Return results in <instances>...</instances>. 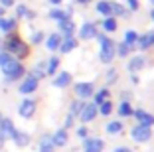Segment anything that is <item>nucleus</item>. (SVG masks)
Masks as SVG:
<instances>
[{"instance_id":"72a5a7b5","label":"nucleus","mask_w":154,"mask_h":152,"mask_svg":"<svg viewBox=\"0 0 154 152\" xmlns=\"http://www.w3.org/2000/svg\"><path fill=\"white\" fill-rule=\"evenodd\" d=\"M44 69H45V67H44V65L40 63V65H36V67H34V71L30 73V75H32L34 79H42V77L45 75V71H44Z\"/></svg>"},{"instance_id":"4c0bfd02","label":"nucleus","mask_w":154,"mask_h":152,"mask_svg":"<svg viewBox=\"0 0 154 152\" xmlns=\"http://www.w3.org/2000/svg\"><path fill=\"white\" fill-rule=\"evenodd\" d=\"M42 42H44V32H34L32 44H42Z\"/></svg>"},{"instance_id":"4be33fe9","label":"nucleus","mask_w":154,"mask_h":152,"mask_svg":"<svg viewBox=\"0 0 154 152\" xmlns=\"http://www.w3.org/2000/svg\"><path fill=\"white\" fill-rule=\"evenodd\" d=\"M97 12H99L101 16H105V18L111 16V2L109 0H99V2H97Z\"/></svg>"},{"instance_id":"f8f14e48","label":"nucleus","mask_w":154,"mask_h":152,"mask_svg":"<svg viewBox=\"0 0 154 152\" xmlns=\"http://www.w3.org/2000/svg\"><path fill=\"white\" fill-rule=\"evenodd\" d=\"M150 45H154V30L152 32H146L144 36H138L134 48H138V49H148Z\"/></svg>"},{"instance_id":"de8ad7c7","label":"nucleus","mask_w":154,"mask_h":152,"mask_svg":"<svg viewBox=\"0 0 154 152\" xmlns=\"http://www.w3.org/2000/svg\"><path fill=\"white\" fill-rule=\"evenodd\" d=\"M2 144H4V136H2V132H0V148H2Z\"/></svg>"},{"instance_id":"c9c22d12","label":"nucleus","mask_w":154,"mask_h":152,"mask_svg":"<svg viewBox=\"0 0 154 152\" xmlns=\"http://www.w3.org/2000/svg\"><path fill=\"white\" fill-rule=\"evenodd\" d=\"M26 14H28V6L26 4L16 6V16H18V18H26Z\"/></svg>"},{"instance_id":"f03ea898","label":"nucleus","mask_w":154,"mask_h":152,"mask_svg":"<svg viewBox=\"0 0 154 152\" xmlns=\"http://www.w3.org/2000/svg\"><path fill=\"white\" fill-rule=\"evenodd\" d=\"M4 51H8L12 57H16V59H24V57H28V54H30V45L28 44H24L22 40H20L18 36H10L8 40L4 42Z\"/></svg>"},{"instance_id":"7c9ffc66","label":"nucleus","mask_w":154,"mask_h":152,"mask_svg":"<svg viewBox=\"0 0 154 152\" xmlns=\"http://www.w3.org/2000/svg\"><path fill=\"white\" fill-rule=\"evenodd\" d=\"M107 132H109V134H119V132H122V123H121V121H111L109 125H107Z\"/></svg>"},{"instance_id":"b1692460","label":"nucleus","mask_w":154,"mask_h":152,"mask_svg":"<svg viewBox=\"0 0 154 152\" xmlns=\"http://www.w3.org/2000/svg\"><path fill=\"white\" fill-rule=\"evenodd\" d=\"M109 97H111V91L107 89V87H103L101 91H97V93H95V101H93V103L101 105V103H105V101H109Z\"/></svg>"},{"instance_id":"58836bf2","label":"nucleus","mask_w":154,"mask_h":152,"mask_svg":"<svg viewBox=\"0 0 154 152\" xmlns=\"http://www.w3.org/2000/svg\"><path fill=\"white\" fill-rule=\"evenodd\" d=\"M87 132H89V130H87L85 126H79V129H77V136H79V138H87Z\"/></svg>"},{"instance_id":"f704fd0d","label":"nucleus","mask_w":154,"mask_h":152,"mask_svg":"<svg viewBox=\"0 0 154 152\" xmlns=\"http://www.w3.org/2000/svg\"><path fill=\"white\" fill-rule=\"evenodd\" d=\"M83 105H85L83 101H73V103H71V113H69V115H75V116H77L79 113H81Z\"/></svg>"},{"instance_id":"39448f33","label":"nucleus","mask_w":154,"mask_h":152,"mask_svg":"<svg viewBox=\"0 0 154 152\" xmlns=\"http://www.w3.org/2000/svg\"><path fill=\"white\" fill-rule=\"evenodd\" d=\"M97 113H99V109H97L95 103H87V105H83L81 113H79V119H81L83 125H87V123H91L97 116Z\"/></svg>"},{"instance_id":"aec40b11","label":"nucleus","mask_w":154,"mask_h":152,"mask_svg":"<svg viewBox=\"0 0 154 152\" xmlns=\"http://www.w3.org/2000/svg\"><path fill=\"white\" fill-rule=\"evenodd\" d=\"M144 67V55H134V57L128 61V71H138V69H142Z\"/></svg>"},{"instance_id":"a878e982","label":"nucleus","mask_w":154,"mask_h":152,"mask_svg":"<svg viewBox=\"0 0 154 152\" xmlns=\"http://www.w3.org/2000/svg\"><path fill=\"white\" fill-rule=\"evenodd\" d=\"M14 28H16V20L14 18H4V16H2V18H0V30L2 32H12Z\"/></svg>"},{"instance_id":"5701e85b","label":"nucleus","mask_w":154,"mask_h":152,"mask_svg":"<svg viewBox=\"0 0 154 152\" xmlns=\"http://www.w3.org/2000/svg\"><path fill=\"white\" fill-rule=\"evenodd\" d=\"M111 16H128V10L119 2H111Z\"/></svg>"},{"instance_id":"393cba45","label":"nucleus","mask_w":154,"mask_h":152,"mask_svg":"<svg viewBox=\"0 0 154 152\" xmlns=\"http://www.w3.org/2000/svg\"><path fill=\"white\" fill-rule=\"evenodd\" d=\"M12 140L18 146H26L28 142H30V136H28V132H20V130H16V134L12 136Z\"/></svg>"},{"instance_id":"f257e3e1","label":"nucleus","mask_w":154,"mask_h":152,"mask_svg":"<svg viewBox=\"0 0 154 152\" xmlns=\"http://www.w3.org/2000/svg\"><path fill=\"white\" fill-rule=\"evenodd\" d=\"M0 69H2V73L6 75V79H10V81L20 79V77L26 73V69H24V65L20 63V59L12 57V55H8L6 59L0 61Z\"/></svg>"},{"instance_id":"c85d7f7f","label":"nucleus","mask_w":154,"mask_h":152,"mask_svg":"<svg viewBox=\"0 0 154 152\" xmlns=\"http://www.w3.org/2000/svg\"><path fill=\"white\" fill-rule=\"evenodd\" d=\"M136 40H138V34H136L134 30H128L127 34H125V44H127V45H131V49L136 45Z\"/></svg>"},{"instance_id":"423d86ee","label":"nucleus","mask_w":154,"mask_h":152,"mask_svg":"<svg viewBox=\"0 0 154 152\" xmlns=\"http://www.w3.org/2000/svg\"><path fill=\"white\" fill-rule=\"evenodd\" d=\"M18 113H20L22 119H30V116L36 113V101H34V99H24L20 109H18Z\"/></svg>"},{"instance_id":"2f4dec72","label":"nucleus","mask_w":154,"mask_h":152,"mask_svg":"<svg viewBox=\"0 0 154 152\" xmlns=\"http://www.w3.org/2000/svg\"><path fill=\"white\" fill-rule=\"evenodd\" d=\"M119 115L121 116H131L132 115V109H131V103H128V101H121V105H119Z\"/></svg>"},{"instance_id":"6e6552de","label":"nucleus","mask_w":154,"mask_h":152,"mask_svg":"<svg viewBox=\"0 0 154 152\" xmlns=\"http://www.w3.org/2000/svg\"><path fill=\"white\" fill-rule=\"evenodd\" d=\"M132 115H134V119L138 121V125H144V126H152V125H154V116L148 115L146 111H142V109H136V111H132Z\"/></svg>"},{"instance_id":"c03bdc74","label":"nucleus","mask_w":154,"mask_h":152,"mask_svg":"<svg viewBox=\"0 0 154 152\" xmlns=\"http://www.w3.org/2000/svg\"><path fill=\"white\" fill-rule=\"evenodd\" d=\"M61 2L63 0H50V4H54V6H61Z\"/></svg>"},{"instance_id":"09e8293b","label":"nucleus","mask_w":154,"mask_h":152,"mask_svg":"<svg viewBox=\"0 0 154 152\" xmlns=\"http://www.w3.org/2000/svg\"><path fill=\"white\" fill-rule=\"evenodd\" d=\"M4 10H6V8H2V6H0V18L4 16Z\"/></svg>"},{"instance_id":"37998d69","label":"nucleus","mask_w":154,"mask_h":152,"mask_svg":"<svg viewBox=\"0 0 154 152\" xmlns=\"http://www.w3.org/2000/svg\"><path fill=\"white\" fill-rule=\"evenodd\" d=\"M26 18H28V20H34V18H36V12H32V10H28Z\"/></svg>"},{"instance_id":"473e14b6","label":"nucleus","mask_w":154,"mask_h":152,"mask_svg":"<svg viewBox=\"0 0 154 152\" xmlns=\"http://www.w3.org/2000/svg\"><path fill=\"white\" fill-rule=\"evenodd\" d=\"M97 109H99V113H101V115L109 116V115H111V111H113V103H111V101H105V103L97 105Z\"/></svg>"},{"instance_id":"412c9836","label":"nucleus","mask_w":154,"mask_h":152,"mask_svg":"<svg viewBox=\"0 0 154 152\" xmlns=\"http://www.w3.org/2000/svg\"><path fill=\"white\" fill-rule=\"evenodd\" d=\"M101 26H103L105 32L113 34V32H117V20H115V16H107V18L101 22Z\"/></svg>"},{"instance_id":"ddd939ff","label":"nucleus","mask_w":154,"mask_h":152,"mask_svg":"<svg viewBox=\"0 0 154 152\" xmlns=\"http://www.w3.org/2000/svg\"><path fill=\"white\" fill-rule=\"evenodd\" d=\"M36 89H38V79H34L32 75H28L26 79H24V83L20 85V93H22V95H30V93H34Z\"/></svg>"},{"instance_id":"dca6fc26","label":"nucleus","mask_w":154,"mask_h":152,"mask_svg":"<svg viewBox=\"0 0 154 152\" xmlns=\"http://www.w3.org/2000/svg\"><path fill=\"white\" fill-rule=\"evenodd\" d=\"M69 83H71V73H67V71L55 73V77H54V85L55 87H67Z\"/></svg>"},{"instance_id":"8fccbe9b","label":"nucleus","mask_w":154,"mask_h":152,"mask_svg":"<svg viewBox=\"0 0 154 152\" xmlns=\"http://www.w3.org/2000/svg\"><path fill=\"white\" fill-rule=\"evenodd\" d=\"M150 18H152V22H154V8L150 10Z\"/></svg>"},{"instance_id":"cd10ccee","label":"nucleus","mask_w":154,"mask_h":152,"mask_svg":"<svg viewBox=\"0 0 154 152\" xmlns=\"http://www.w3.org/2000/svg\"><path fill=\"white\" fill-rule=\"evenodd\" d=\"M128 54H131V45H127L125 42H121L119 45H115V55H119V57H127Z\"/></svg>"},{"instance_id":"4468645a","label":"nucleus","mask_w":154,"mask_h":152,"mask_svg":"<svg viewBox=\"0 0 154 152\" xmlns=\"http://www.w3.org/2000/svg\"><path fill=\"white\" fill-rule=\"evenodd\" d=\"M77 48V40L73 36H65V38H61V44H59V51L61 54H69L71 49H75Z\"/></svg>"},{"instance_id":"79ce46f5","label":"nucleus","mask_w":154,"mask_h":152,"mask_svg":"<svg viewBox=\"0 0 154 152\" xmlns=\"http://www.w3.org/2000/svg\"><path fill=\"white\" fill-rule=\"evenodd\" d=\"M73 125V115H67V119H65V126H71Z\"/></svg>"},{"instance_id":"1a4fd4ad","label":"nucleus","mask_w":154,"mask_h":152,"mask_svg":"<svg viewBox=\"0 0 154 152\" xmlns=\"http://www.w3.org/2000/svg\"><path fill=\"white\" fill-rule=\"evenodd\" d=\"M57 28H59V32L63 34V38L65 36H73V34H75V22H73L71 18L59 20V22H57Z\"/></svg>"},{"instance_id":"a18cd8bd","label":"nucleus","mask_w":154,"mask_h":152,"mask_svg":"<svg viewBox=\"0 0 154 152\" xmlns=\"http://www.w3.org/2000/svg\"><path fill=\"white\" fill-rule=\"evenodd\" d=\"M115 152H131V150H128V148H125V146H121V148H117Z\"/></svg>"},{"instance_id":"2eb2a0df","label":"nucleus","mask_w":154,"mask_h":152,"mask_svg":"<svg viewBox=\"0 0 154 152\" xmlns=\"http://www.w3.org/2000/svg\"><path fill=\"white\" fill-rule=\"evenodd\" d=\"M105 144L101 138H85V152H103Z\"/></svg>"},{"instance_id":"49530a36","label":"nucleus","mask_w":154,"mask_h":152,"mask_svg":"<svg viewBox=\"0 0 154 152\" xmlns=\"http://www.w3.org/2000/svg\"><path fill=\"white\" fill-rule=\"evenodd\" d=\"M75 2H79V4H89L91 0H75Z\"/></svg>"},{"instance_id":"c756f323","label":"nucleus","mask_w":154,"mask_h":152,"mask_svg":"<svg viewBox=\"0 0 154 152\" xmlns=\"http://www.w3.org/2000/svg\"><path fill=\"white\" fill-rule=\"evenodd\" d=\"M54 142H51V138L50 136H44L42 138V142H40V152H54Z\"/></svg>"},{"instance_id":"ea45409f","label":"nucleus","mask_w":154,"mask_h":152,"mask_svg":"<svg viewBox=\"0 0 154 152\" xmlns=\"http://www.w3.org/2000/svg\"><path fill=\"white\" fill-rule=\"evenodd\" d=\"M115 79H117V71H115V69H109V77H107V83H113Z\"/></svg>"},{"instance_id":"6ab92c4d","label":"nucleus","mask_w":154,"mask_h":152,"mask_svg":"<svg viewBox=\"0 0 154 152\" xmlns=\"http://www.w3.org/2000/svg\"><path fill=\"white\" fill-rule=\"evenodd\" d=\"M59 44H61V36H59L57 32H55V34H50L48 40H45V48L51 49V51H55V49L59 48Z\"/></svg>"},{"instance_id":"9d476101","label":"nucleus","mask_w":154,"mask_h":152,"mask_svg":"<svg viewBox=\"0 0 154 152\" xmlns=\"http://www.w3.org/2000/svg\"><path fill=\"white\" fill-rule=\"evenodd\" d=\"M75 93L79 95L81 99L91 97V95L95 93V89H93V83H87V81H83V83H75Z\"/></svg>"},{"instance_id":"bb28decb","label":"nucleus","mask_w":154,"mask_h":152,"mask_svg":"<svg viewBox=\"0 0 154 152\" xmlns=\"http://www.w3.org/2000/svg\"><path fill=\"white\" fill-rule=\"evenodd\" d=\"M57 67H59V57H50L48 65H45V73H50V75H55L57 73Z\"/></svg>"},{"instance_id":"0eeeda50","label":"nucleus","mask_w":154,"mask_h":152,"mask_svg":"<svg viewBox=\"0 0 154 152\" xmlns=\"http://www.w3.org/2000/svg\"><path fill=\"white\" fill-rule=\"evenodd\" d=\"M97 36V26L95 22H85L81 26V30H79V38L81 40H91V38Z\"/></svg>"},{"instance_id":"f3484780","label":"nucleus","mask_w":154,"mask_h":152,"mask_svg":"<svg viewBox=\"0 0 154 152\" xmlns=\"http://www.w3.org/2000/svg\"><path fill=\"white\" fill-rule=\"evenodd\" d=\"M67 140H69V136H67V130H65V129H59L57 132L51 136L54 146H65V144H67Z\"/></svg>"},{"instance_id":"a19ab883","label":"nucleus","mask_w":154,"mask_h":152,"mask_svg":"<svg viewBox=\"0 0 154 152\" xmlns=\"http://www.w3.org/2000/svg\"><path fill=\"white\" fill-rule=\"evenodd\" d=\"M0 6H2V8H12L14 0H0Z\"/></svg>"},{"instance_id":"e433bc0d","label":"nucleus","mask_w":154,"mask_h":152,"mask_svg":"<svg viewBox=\"0 0 154 152\" xmlns=\"http://www.w3.org/2000/svg\"><path fill=\"white\" fill-rule=\"evenodd\" d=\"M127 4H128V10H131V12H136V10L140 8V2H138V0H127Z\"/></svg>"},{"instance_id":"3c124183","label":"nucleus","mask_w":154,"mask_h":152,"mask_svg":"<svg viewBox=\"0 0 154 152\" xmlns=\"http://www.w3.org/2000/svg\"><path fill=\"white\" fill-rule=\"evenodd\" d=\"M150 2H152V4H154V0H150Z\"/></svg>"},{"instance_id":"9b49d317","label":"nucleus","mask_w":154,"mask_h":152,"mask_svg":"<svg viewBox=\"0 0 154 152\" xmlns=\"http://www.w3.org/2000/svg\"><path fill=\"white\" fill-rule=\"evenodd\" d=\"M0 132H2L4 138H12L14 134H16V126H14V123L10 119H2L0 121Z\"/></svg>"},{"instance_id":"7ed1b4c3","label":"nucleus","mask_w":154,"mask_h":152,"mask_svg":"<svg viewBox=\"0 0 154 152\" xmlns=\"http://www.w3.org/2000/svg\"><path fill=\"white\" fill-rule=\"evenodd\" d=\"M97 40L101 42V61L103 63H111L115 59V42L109 40L107 36H103V34H97Z\"/></svg>"},{"instance_id":"20e7f679","label":"nucleus","mask_w":154,"mask_h":152,"mask_svg":"<svg viewBox=\"0 0 154 152\" xmlns=\"http://www.w3.org/2000/svg\"><path fill=\"white\" fill-rule=\"evenodd\" d=\"M131 136L136 142H146V140H150V136H152V129H150V126H144V125H136L134 129H132Z\"/></svg>"},{"instance_id":"a211bd4d","label":"nucleus","mask_w":154,"mask_h":152,"mask_svg":"<svg viewBox=\"0 0 154 152\" xmlns=\"http://www.w3.org/2000/svg\"><path fill=\"white\" fill-rule=\"evenodd\" d=\"M50 18H54V20H65V18H71V8H67V10H61L59 6H55V8H51L50 10Z\"/></svg>"}]
</instances>
